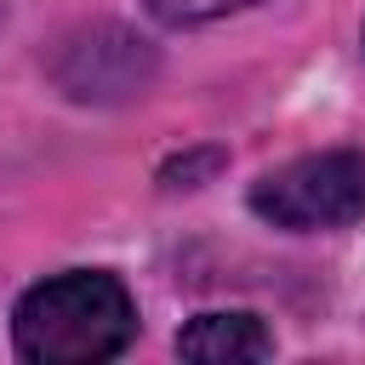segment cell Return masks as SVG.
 Returning <instances> with one entry per match:
<instances>
[{
    "label": "cell",
    "instance_id": "6da1fadb",
    "mask_svg": "<svg viewBox=\"0 0 365 365\" xmlns=\"http://www.w3.org/2000/svg\"><path fill=\"white\" fill-rule=\"evenodd\" d=\"M131 331H137V308H131L125 285L114 274H97V268H74V274L34 285L11 319L17 354L34 365L114 359L131 342Z\"/></svg>",
    "mask_w": 365,
    "mask_h": 365
},
{
    "label": "cell",
    "instance_id": "7a4b0ae2",
    "mask_svg": "<svg viewBox=\"0 0 365 365\" xmlns=\"http://www.w3.org/2000/svg\"><path fill=\"white\" fill-rule=\"evenodd\" d=\"M251 211L274 228H348L365 217V154L319 148L251 182Z\"/></svg>",
    "mask_w": 365,
    "mask_h": 365
},
{
    "label": "cell",
    "instance_id": "3957f363",
    "mask_svg": "<svg viewBox=\"0 0 365 365\" xmlns=\"http://www.w3.org/2000/svg\"><path fill=\"white\" fill-rule=\"evenodd\" d=\"M148 74H154V51L125 29H91L57 63V80L68 86V97H86V103L131 97L148 86Z\"/></svg>",
    "mask_w": 365,
    "mask_h": 365
},
{
    "label": "cell",
    "instance_id": "277c9868",
    "mask_svg": "<svg viewBox=\"0 0 365 365\" xmlns=\"http://www.w3.org/2000/svg\"><path fill=\"white\" fill-rule=\"evenodd\" d=\"M182 359H205V365H240V359H268L274 336L257 314H200L182 325L177 336Z\"/></svg>",
    "mask_w": 365,
    "mask_h": 365
},
{
    "label": "cell",
    "instance_id": "5b68a950",
    "mask_svg": "<svg viewBox=\"0 0 365 365\" xmlns=\"http://www.w3.org/2000/svg\"><path fill=\"white\" fill-rule=\"evenodd\" d=\"M245 6H257V0H148V11L160 23H211V17H228Z\"/></svg>",
    "mask_w": 365,
    "mask_h": 365
}]
</instances>
